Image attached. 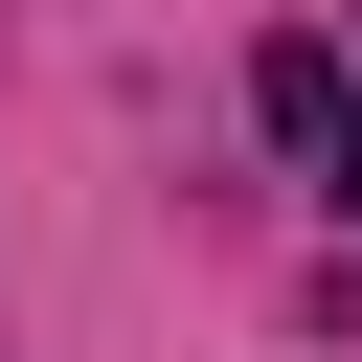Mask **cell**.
Returning a JSON list of instances; mask_svg holds the SVG:
<instances>
[{
    "label": "cell",
    "mask_w": 362,
    "mask_h": 362,
    "mask_svg": "<svg viewBox=\"0 0 362 362\" xmlns=\"http://www.w3.org/2000/svg\"><path fill=\"white\" fill-rule=\"evenodd\" d=\"M339 90H362V68H339V45H317V23H272V45H249V113H272V136H294V158H317V136H339Z\"/></svg>",
    "instance_id": "1"
}]
</instances>
